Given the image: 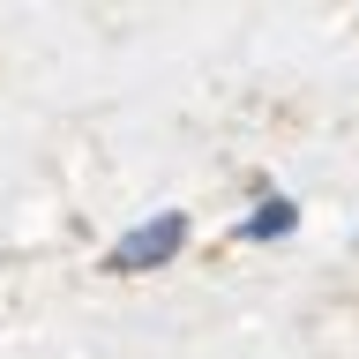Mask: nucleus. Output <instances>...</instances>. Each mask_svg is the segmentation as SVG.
Listing matches in <instances>:
<instances>
[{
  "mask_svg": "<svg viewBox=\"0 0 359 359\" xmlns=\"http://www.w3.org/2000/svg\"><path fill=\"white\" fill-rule=\"evenodd\" d=\"M180 247H187V210H157L150 224L120 232V247H112V269H165Z\"/></svg>",
  "mask_w": 359,
  "mask_h": 359,
  "instance_id": "f257e3e1",
  "label": "nucleus"
},
{
  "mask_svg": "<svg viewBox=\"0 0 359 359\" xmlns=\"http://www.w3.org/2000/svg\"><path fill=\"white\" fill-rule=\"evenodd\" d=\"M285 232H299V202L292 195H262L255 210H247V224H240L247 247H269V240H285Z\"/></svg>",
  "mask_w": 359,
  "mask_h": 359,
  "instance_id": "f03ea898",
  "label": "nucleus"
}]
</instances>
